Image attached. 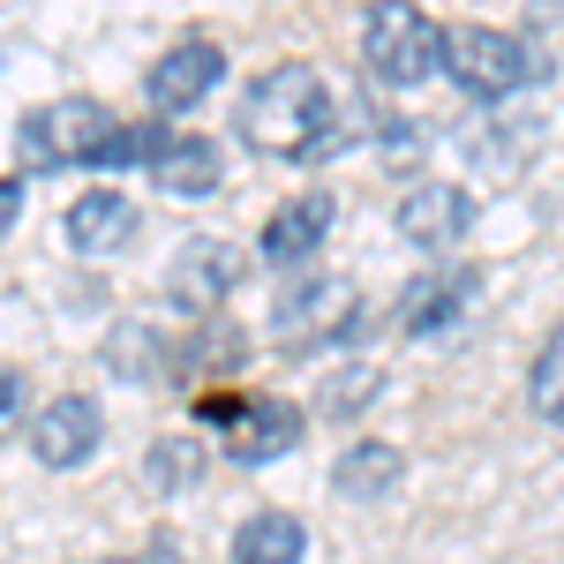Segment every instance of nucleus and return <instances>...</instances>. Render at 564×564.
I'll return each instance as SVG.
<instances>
[{
  "mask_svg": "<svg viewBox=\"0 0 564 564\" xmlns=\"http://www.w3.org/2000/svg\"><path fill=\"white\" fill-rule=\"evenodd\" d=\"M399 481V452L391 444H354L339 459V497H384Z\"/></svg>",
  "mask_w": 564,
  "mask_h": 564,
  "instance_id": "16",
  "label": "nucleus"
},
{
  "mask_svg": "<svg viewBox=\"0 0 564 564\" xmlns=\"http://www.w3.org/2000/svg\"><path fill=\"white\" fill-rule=\"evenodd\" d=\"M135 204L121 188H84L68 218H61V241H68V257H113V249H129L135 241Z\"/></svg>",
  "mask_w": 564,
  "mask_h": 564,
  "instance_id": "10",
  "label": "nucleus"
},
{
  "mask_svg": "<svg viewBox=\"0 0 564 564\" xmlns=\"http://www.w3.org/2000/svg\"><path fill=\"white\" fill-rule=\"evenodd\" d=\"M361 61H369L377 84L406 90V84H422L430 68H444V31L414 0H377L369 23H361Z\"/></svg>",
  "mask_w": 564,
  "mask_h": 564,
  "instance_id": "3",
  "label": "nucleus"
},
{
  "mask_svg": "<svg viewBox=\"0 0 564 564\" xmlns=\"http://www.w3.org/2000/svg\"><path fill=\"white\" fill-rule=\"evenodd\" d=\"M481 294V271H430V279H414L406 286V302H399V332H414V339H444Z\"/></svg>",
  "mask_w": 564,
  "mask_h": 564,
  "instance_id": "11",
  "label": "nucleus"
},
{
  "mask_svg": "<svg viewBox=\"0 0 564 564\" xmlns=\"http://www.w3.org/2000/svg\"><path fill=\"white\" fill-rule=\"evenodd\" d=\"M361 294H354L339 271H302L294 286H279L271 302V332L286 354H324V347H354L361 339Z\"/></svg>",
  "mask_w": 564,
  "mask_h": 564,
  "instance_id": "2",
  "label": "nucleus"
},
{
  "mask_svg": "<svg viewBox=\"0 0 564 564\" xmlns=\"http://www.w3.org/2000/svg\"><path fill=\"white\" fill-rule=\"evenodd\" d=\"M324 234H332V196L308 188V196H286V204L271 212V226H263L257 249H263V263H308Z\"/></svg>",
  "mask_w": 564,
  "mask_h": 564,
  "instance_id": "12",
  "label": "nucleus"
},
{
  "mask_svg": "<svg viewBox=\"0 0 564 564\" xmlns=\"http://www.w3.org/2000/svg\"><path fill=\"white\" fill-rule=\"evenodd\" d=\"M241 249H226V241H188L174 257V302L181 308H212V302H226L234 286H241Z\"/></svg>",
  "mask_w": 564,
  "mask_h": 564,
  "instance_id": "13",
  "label": "nucleus"
},
{
  "mask_svg": "<svg viewBox=\"0 0 564 564\" xmlns=\"http://www.w3.org/2000/svg\"><path fill=\"white\" fill-rule=\"evenodd\" d=\"M98 436H106V414H98V399H84V391H61V399H45L39 414H31V452H39V467H53V475L84 467L90 452H98Z\"/></svg>",
  "mask_w": 564,
  "mask_h": 564,
  "instance_id": "7",
  "label": "nucleus"
},
{
  "mask_svg": "<svg viewBox=\"0 0 564 564\" xmlns=\"http://www.w3.org/2000/svg\"><path fill=\"white\" fill-rule=\"evenodd\" d=\"M15 422H23V377H15V369H0V444L15 436Z\"/></svg>",
  "mask_w": 564,
  "mask_h": 564,
  "instance_id": "20",
  "label": "nucleus"
},
{
  "mask_svg": "<svg viewBox=\"0 0 564 564\" xmlns=\"http://www.w3.org/2000/svg\"><path fill=\"white\" fill-rule=\"evenodd\" d=\"M302 444V406L294 399H241V414L226 422V452L241 459V467H271V459H286Z\"/></svg>",
  "mask_w": 564,
  "mask_h": 564,
  "instance_id": "9",
  "label": "nucleus"
},
{
  "mask_svg": "<svg viewBox=\"0 0 564 564\" xmlns=\"http://www.w3.org/2000/svg\"><path fill=\"white\" fill-rule=\"evenodd\" d=\"M444 76L467 90V98H512L534 76V53L512 31H489V23H452L444 31Z\"/></svg>",
  "mask_w": 564,
  "mask_h": 564,
  "instance_id": "5",
  "label": "nucleus"
},
{
  "mask_svg": "<svg viewBox=\"0 0 564 564\" xmlns=\"http://www.w3.org/2000/svg\"><path fill=\"white\" fill-rule=\"evenodd\" d=\"M361 391H377V369H354L347 384H332V391H324V414H354Z\"/></svg>",
  "mask_w": 564,
  "mask_h": 564,
  "instance_id": "19",
  "label": "nucleus"
},
{
  "mask_svg": "<svg viewBox=\"0 0 564 564\" xmlns=\"http://www.w3.org/2000/svg\"><path fill=\"white\" fill-rule=\"evenodd\" d=\"M527 399H534V414H542V422H557V430H564V324L542 339V354H534Z\"/></svg>",
  "mask_w": 564,
  "mask_h": 564,
  "instance_id": "17",
  "label": "nucleus"
},
{
  "mask_svg": "<svg viewBox=\"0 0 564 564\" xmlns=\"http://www.w3.org/2000/svg\"><path fill=\"white\" fill-rule=\"evenodd\" d=\"M332 113L339 106H332L324 76L308 61H279V68H263L257 84L241 90L234 129H241V143L257 159H308V151L332 143Z\"/></svg>",
  "mask_w": 564,
  "mask_h": 564,
  "instance_id": "1",
  "label": "nucleus"
},
{
  "mask_svg": "<svg viewBox=\"0 0 564 564\" xmlns=\"http://www.w3.org/2000/svg\"><path fill=\"white\" fill-rule=\"evenodd\" d=\"M204 475V452L196 444H181V436H166V444H151V481L159 489H181V481Z\"/></svg>",
  "mask_w": 564,
  "mask_h": 564,
  "instance_id": "18",
  "label": "nucleus"
},
{
  "mask_svg": "<svg viewBox=\"0 0 564 564\" xmlns=\"http://www.w3.org/2000/svg\"><path fill=\"white\" fill-rule=\"evenodd\" d=\"M467 226H475V196L452 188V181H422V188L399 196V234H406L414 249H430V257L436 249H459Z\"/></svg>",
  "mask_w": 564,
  "mask_h": 564,
  "instance_id": "8",
  "label": "nucleus"
},
{
  "mask_svg": "<svg viewBox=\"0 0 564 564\" xmlns=\"http://www.w3.org/2000/svg\"><path fill=\"white\" fill-rule=\"evenodd\" d=\"M113 143H121V121L98 98H53L23 121V151L39 166H106Z\"/></svg>",
  "mask_w": 564,
  "mask_h": 564,
  "instance_id": "4",
  "label": "nucleus"
},
{
  "mask_svg": "<svg viewBox=\"0 0 564 564\" xmlns=\"http://www.w3.org/2000/svg\"><path fill=\"white\" fill-rule=\"evenodd\" d=\"M151 181L166 188V196H212L218 181H226V166H218V143L212 135H174L166 129V143H159V159H151Z\"/></svg>",
  "mask_w": 564,
  "mask_h": 564,
  "instance_id": "14",
  "label": "nucleus"
},
{
  "mask_svg": "<svg viewBox=\"0 0 564 564\" xmlns=\"http://www.w3.org/2000/svg\"><path fill=\"white\" fill-rule=\"evenodd\" d=\"M308 527L294 512H249L234 527V564H302Z\"/></svg>",
  "mask_w": 564,
  "mask_h": 564,
  "instance_id": "15",
  "label": "nucleus"
},
{
  "mask_svg": "<svg viewBox=\"0 0 564 564\" xmlns=\"http://www.w3.org/2000/svg\"><path fill=\"white\" fill-rule=\"evenodd\" d=\"M218 76H226V53H218L212 39L166 45V53L151 61V76H143V90H151V113H159V121H174V113H188V106H204V98L218 90Z\"/></svg>",
  "mask_w": 564,
  "mask_h": 564,
  "instance_id": "6",
  "label": "nucleus"
},
{
  "mask_svg": "<svg viewBox=\"0 0 564 564\" xmlns=\"http://www.w3.org/2000/svg\"><path fill=\"white\" fill-rule=\"evenodd\" d=\"M15 212H23V188H15V181H0V234L15 226Z\"/></svg>",
  "mask_w": 564,
  "mask_h": 564,
  "instance_id": "21",
  "label": "nucleus"
}]
</instances>
